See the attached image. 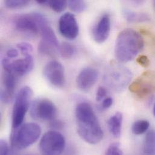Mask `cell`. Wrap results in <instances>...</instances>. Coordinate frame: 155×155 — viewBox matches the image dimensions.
<instances>
[{"mask_svg":"<svg viewBox=\"0 0 155 155\" xmlns=\"http://www.w3.org/2000/svg\"><path fill=\"white\" fill-rule=\"evenodd\" d=\"M123 16L129 22H143L150 20L149 15L145 13L134 12L128 9H124L122 12Z\"/></svg>","mask_w":155,"mask_h":155,"instance_id":"obj_17","label":"cell"},{"mask_svg":"<svg viewBox=\"0 0 155 155\" xmlns=\"http://www.w3.org/2000/svg\"><path fill=\"white\" fill-rule=\"evenodd\" d=\"M46 5H48L53 11L60 13L65 10L68 5V1L63 0H47Z\"/></svg>","mask_w":155,"mask_h":155,"instance_id":"obj_21","label":"cell"},{"mask_svg":"<svg viewBox=\"0 0 155 155\" xmlns=\"http://www.w3.org/2000/svg\"><path fill=\"white\" fill-rule=\"evenodd\" d=\"M6 55L8 59H13L18 56L19 52H18V50L16 48H11L7 50L6 53Z\"/></svg>","mask_w":155,"mask_h":155,"instance_id":"obj_31","label":"cell"},{"mask_svg":"<svg viewBox=\"0 0 155 155\" xmlns=\"http://www.w3.org/2000/svg\"><path fill=\"white\" fill-rule=\"evenodd\" d=\"M143 151L147 155H155V130H150L145 137Z\"/></svg>","mask_w":155,"mask_h":155,"instance_id":"obj_18","label":"cell"},{"mask_svg":"<svg viewBox=\"0 0 155 155\" xmlns=\"http://www.w3.org/2000/svg\"><path fill=\"white\" fill-rule=\"evenodd\" d=\"M69 8L76 13H81L86 8V4L84 1L81 0H70L68 1Z\"/></svg>","mask_w":155,"mask_h":155,"instance_id":"obj_23","label":"cell"},{"mask_svg":"<svg viewBox=\"0 0 155 155\" xmlns=\"http://www.w3.org/2000/svg\"><path fill=\"white\" fill-rule=\"evenodd\" d=\"M105 155H123V152L118 144H112L107 149Z\"/></svg>","mask_w":155,"mask_h":155,"instance_id":"obj_26","label":"cell"},{"mask_svg":"<svg viewBox=\"0 0 155 155\" xmlns=\"http://www.w3.org/2000/svg\"><path fill=\"white\" fill-rule=\"evenodd\" d=\"M144 46V39L140 33L134 29H124L119 33L116 40L115 58L121 63L128 62L138 55Z\"/></svg>","mask_w":155,"mask_h":155,"instance_id":"obj_2","label":"cell"},{"mask_svg":"<svg viewBox=\"0 0 155 155\" xmlns=\"http://www.w3.org/2000/svg\"><path fill=\"white\" fill-rule=\"evenodd\" d=\"M30 112L31 118L34 120L51 121L56 118L57 108L49 99L40 98L31 103Z\"/></svg>","mask_w":155,"mask_h":155,"instance_id":"obj_7","label":"cell"},{"mask_svg":"<svg viewBox=\"0 0 155 155\" xmlns=\"http://www.w3.org/2000/svg\"><path fill=\"white\" fill-rule=\"evenodd\" d=\"M29 2L28 0H6L4 1V5L10 9H18L26 7Z\"/></svg>","mask_w":155,"mask_h":155,"instance_id":"obj_24","label":"cell"},{"mask_svg":"<svg viewBox=\"0 0 155 155\" xmlns=\"http://www.w3.org/2000/svg\"><path fill=\"white\" fill-rule=\"evenodd\" d=\"M98 77V73L94 68H84L78 75L76 83L78 87L82 91H88L95 84Z\"/></svg>","mask_w":155,"mask_h":155,"instance_id":"obj_15","label":"cell"},{"mask_svg":"<svg viewBox=\"0 0 155 155\" xmlns=\"http://www.w3.org/2000/svg\"><path fill=\"white\" fill-rule=\"evenodd\" d=\"M2 66L4 71L12 73L18 78L22 77L33 70L34 59L31 54L13 61L6 58L2 60Z\"/></svg>","mask_w":155,"mask_h":155,"instance_id":"obj_8","label":"cell"},{"mask_svg":"<svg viewBox=\"0 0 155 155\" xmlns=\"http://www.w3.org/2000/svg\"><path fill=\"white\" fill-rule=\"evenodd\" d=\"M16 47L24 56L31 54L33 51V47L30 44L27 42H21L17 44Z\"/></svg>","mask_w":155,"mask_h":155,"instance_id":"obj_25","label":"cell"},{"mask_svg":"<svg viewBox=\"0 0 155 155\" xmlns=\"http://www.w3.org/2000/svg\"><path fill=\"white\" fill-rule=\"evenodd\" d=\"M18 78L13 74L4 71L2 78V88L1 91V100L2 103L8 104L12 101Z\"/></svg>","mask_w":155,"mask_h":155,"instance_id":"obj_13","label":"cell"},{"mask_svg":"<svg viewBox=\"0 0 155 155\" xmlns=\"http://www.w3.org/2000/svg\"><path fill=\"white\" fill-rule=\"evenodd\" d=\"M113 104V99L111 97H106L102 100L99 107L101 110H105L109 108Z\"/></svg>","mask_w":155,"mask_h":155,"instance_id":"obj_30","label":"cell"},{"mask_svg":"<svg viewBox=\"0 0 155 155\" xmlns=\"http://www.w3.org/2000/svg\"><path fill=\"white\" fill-rule=\"evenodd\" d=\"M131 78L132 74L126 68L114 67L106 73L104 80L111 88L121 91L127 86Z\"/></svg>","mask_w":155,"mask_h":155,"instance_id":"obj_10","label":"cell"},{"mask_svg":"<svg viewBox=\"0 0 155 155\" xmlns=\"http://www.w3.org/2000/svg\"><path fill=\"white\" fill-rule=\"evenodd\" d=\"M10 147L6 141L1 140L0 141V155H8Z\"/></svg>","mask_w":155,"mask_h":155,"instance_id":"obj_27","label":"cell"},{"mask_svg":"<svg viewBox=\"0 0 155 155\" xmlns=\"http://www.w3.org/2000/svg\"><path fill=\"white\" fill-rule=\"evenodd\" d=\"M63 155H78V151L73 146H69L63 153Z\"/></svg>","mask_w":155,"mask_h":155,"instance_id":"obj_33","label":"cell"},{"mask_svg":"<svg viewBox=\"0 0 155 155\" xmlns=\"http://www.w3.org/2000/svg\"><path fill=\"white\" fill-rule=\"evenodd\" d=\"M75 114L80 137L90 144L100 143L103 138V131L91 106L85 101L79 103Z\"/></svg>","mask_w":155,"mask_h":155,"instance_id":"obj_1","label":"cell"},{"mask_svg":"<svg viewBox=\"0 0 155 155\" xmlns=\"http://www.w3.org/2000/svg\"><path fill=\"white\" fill-rule=\"evenodd\" d=\"M41 134V128L36 123H28L21 125L12 132L11 146L18 150L27 149L36 142Z\"/></svg>","mask_w":155,"mask_h":155,"instance_id":"obj_3","label":"cell"},{"mask_svg":"<svg viewBox=\"0 0 155 155\" xmlns=\"http://www.w3.org/2000/svg\"><path fill=\"white\" fill-rule=\"evenodd\" d=\"M59 30L65 38L73 40L78 35L79 27L74 15L70 12L62 15L59 21Z\"/></svg>","mask_w":155,"mask_h":155,"instance_id":"obj_12","label":"cell"},{"mask_svg":"<svg viewBox=\"0 0 155 155\" xmlns=\"http://www.w3.org/2000/svg\"><path fill=\"white\" fill-rule=\"evenodd\" d=\"M129 90L140 98H144L155 92V72L148 71L135 79Z\"/></svg>","mask_w":155,"mask_h":155,"instance_id":"obj_9","label":"cell"},{"mask_svg":"<svg viewBox=\"0 0 155 155\" xmlns=\"http://www.w3.org/2000/svg\"><path fill=\"white\" fill-rule=\"evenodd\" d=\"M110 24L108 15H103L98 20L92 30L93 38L97 43L103 44L108 39L110 32Z\"/></svg>","mask_w":155,"mask_h":155,"instance_id":"obj_14","label":"cell"},{"mask_svg":"<svg viewBox=\"0 0 155 155\" xmlns=\"http://www.w3.org/2000/svg\"><path fill=\"white\" fill-rule=\"evenodd\" d=\"M106 95H107L106 89L103 86H100L97 91L96 100L97 101H102L103 99L106 98Z\"/></svg>","mask_w":155,"mask_h":155,"instance_id":"obj_29","label":"cell"},{"mask_svg":"<svg viewBox=\"0 0 155 155\" xmlns=\"http://www.w3.org/2000/svg\"><path fill=\"white\" fill-rule=\"evenodd\" d=\"M59 51L64 58L70 59L76 54V48L73 45L65 42L60 45Z\"/></svg>","mask_w":155,"mask_h":155,"instance_id":"obj_19","label":"cell"},{"mask_svg":"<svg viewBox=\"0 0 155 155\" xmlns=\"http://www.w3.org/2000/svg\"><path fill=\"white\" fill-rule=\"evenodd\" d=\"M137 63L144 68H147L150 64V62L147 56L145 55H141L137 59Z\"/></svg>","mask_w":155,"mask_h":155,"instance_id":"obj_28","label":"cell"},{"mask_svg":"<svg viewBox=\"0 0 155 155\" xmlns=\"http://www.w3.org/2000/svg\"><path fill=\"white\" fill-rule=\"evenodd\" d=\"M150 123L147 120H140L136 121L132 126V132L134 134L139 135L144 134L149 129Z\"/></svg>","mask_w":155,"mask_h":155,"instance_id":"obj_20","label":"cell"},{"mask_svg":"<svg viewBox=\"0 0 155 155\" xmlns=\"http://www.w3.org/2000/svg\"><path fill=\"white\" fill-rule=\"evenodd\" d=\"M44 76L53 86L57 87H62L65 83L64 68L58 61H50L45 66Z\"/></svg>","mask_w":155,"mask_h":155,"instance_id":"obj_11","label":"cell"},{"mask_svg":"<svg viewBox=\"0 0 155 155\" xmlns=\"http://www.w3.org/2000/svg\"><path fill=\"white\" fill-rule=\"evenodd\" d=\"M41 15V13L38 12L18 15L13 19V25L19 33L28 36H35L40 33Z\"/></svg>","mask_w":155,"mask_h":155,"instance_id":"obj_6","label":"cell"},{"mask_svg":"<svg viewBox=\"0 0 155 155\" xmlns=\"http://www.w3.org/2000/svg\"><path fill=\"white\" fill-rule=\"evenodd\" d=\"M153 7H154V8H155V1H154V2H153Z\"/></svg>","mask_w":155,"mask_h":155,"instance_id":"obj_35","label":"cell"},{"mask_svg":"<svg viewBox=\"0 0 155 155\" xmlns=\"http://www.w3.org/2000/svg\"></svg>","mask_w":155,"mask_h":155,"instance_id":"obj_36","label":"cell"},{"mask_svg":"<svg viewBox=\"0 0 155 155\" xmlns=\"http://www.w3.org/2000/svg\"><path fill=\"white\" fill-rule=\"evenodd\" d=\"M56 48L41 41L38 45V51L41 54L45 56H52L55 54L57 51Z\"/></svg>","mask_w":155,"mask_h":155,"instance_id":"obj_22","label":"cell"},{"mask_svg":"<svg viewBox=\"0 0 155 155\" xmlns=\"http://www.w3.org/2000/svg\"><path fill=\"white\" fill-rule=\"evenodd\" d=\"M18 150H16V149H15L14 147L11 146L10 148V150L9 152L8 155H18Z\"/></svg>","mask_w":155,"mask_h":155,"instance_id":"obj_34","label":"cell"},{"mask_svg":"<svg viewBox=\"0 0 155 155\" xmlns=\"http://www.w3.org/2000/svg\"><path fill=\"white\" fill-rule=\"evenodd\" d=\"M66 141L60 132L52 130L45 133L39 143L41 155H62L65 150Z\"/></svg>","mask_w":155,"mask_h":155,"instance_id":"obj_5","label":"cell"},{"mask_svg":"<svg viewBox=\"0 0 155 155\" xmlns=\"http://www.w3.org/2000/svg\"><path fill=\"white\" fill-rule=\"evenodd\" d=\"M33 96V91L29 86L22 87L17 93L12 111V127L13 129L20 127L29 109Z\"/></svg>","mask_w":155,"mask_h":155,"instance_id":"obj_4","label":"cell"},{"mask_svg":"<svg viewBox=\"0 0 155 155\" xmlns=\"http://www.w3.org/2000/svg\"><path fill=\"white\" fill-rule=\"evenodd\" d=\"M50 126L51 127L56 129H61L64 127V123L59 120H56V119L50 121Z\"/></svg>","mask_w":155,"mask_h":155,"instance_id":"obj_32","label":"cell"},{"mask_svg":"<svg viewBox=\"0 0 155 155\" xmlns=\"http://www.w3.org/2000/svg\"><path fill=\"white\" fill-rule=\"evenodd\" d=\"M123 115L117 112L110 117L107 121V126L110 134L115 138L120 137L121 132Z\"/></svg>","mask_w":155,"mask_h":155,"instance_id":"obj_16","label":"cell"}]
</instances>
